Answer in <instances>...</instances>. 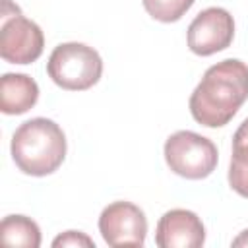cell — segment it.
Listing matches in <instances>:
<instances>
[{
	"mask_svg": "<svg viewBox=\"0 0 248 248\" xmlns=\"http://www.w3.org/2000/svg\"><path fill=\"white\" fill-rule=\"evenodd\" d=\"M246 99L248 64L238 58H227L205 70L188 105L198 124L221 128L232 120Z\"/></svg>",
	"mask_w": 248,
	"mask_h": 248,
	"instance_id": "1",
	"label": "cell"
},
{
	"mask_svg": "<svg viewBox=\"0 0 248 248\" xmlns=\"http://www.w3.org/2000/svg\"><path fill=\"white\" fill-rule=\"evenodd\" d=\"M16 167L29 176H46L58 170L66 159L64 130L50 118H31L19 124L10 143Z\"/></svg>",
	"mask_w": 248,
	"mask_h": 248,
	"instance_id": "2",
	"label": "cell"
},
{
	"mask_svg": "<svg viewBox=\"0 0 248 248\" xmlns=\"http://www.w3.org/2000/svg\"><path fill=\"white\" fill-rule=\"evenodd\" d=\"M48 78L66 91H85L103 76V60L99 52L83 43L58 45L46 62Z\"/></svg>",
	"mask_w": 248,
	"mask_h": 248,
	"instance_id": "3",
	"label": "cell"
},
{
	"mask_svg": "<svg viewBox=\"0 0 248 248\" xmlns=\"http://www.w3.org/2000/svg\"><path fill=\"white\" fill-rule=\"evenodd\" d=\"M163 153L169 169L188 180L207 178L219 161L217 145L209 138L190 130L170 134L165 141Z\"/></svg>",
	"mask_w": 248,
	"mask_h": 248,
	"instance_id": "4",
	"label": "cell"
},
{
	"mask_svg": "<svg viewBox=\"0 0 248 248\" xmlns=\"http://www.w3.org/2000/svg\"><path fill=\"white\" fill-rule=\"evenodd\" d=\"M0 19V56L10 64L35 62L45 48L41 27L27 19L12 0H2Z\"/></svg>",
	"mask_w": 248,
	"mask_h": 248,
	"instance_id": "5",
	"label": "cell"
},
{
	"mask_svg": "<svg viewBox=\"0 0 248 248\" xmlns=\"http://www.w3.org/2000/svg\"><path fill=\"white\" fill-rule=\"evenodd\" d=\"M234 39V19L219 6L202 10L188 25L186 43L198 56H211L231 46Z\"/></svg>",
	"mask_w": 248,
	"mask_h": 248,
	"instance_id": "6",
	"label": "cell"
},
{
	"mask_svg": "<svg viewBox=\"0 0 248 248\" xmlns=\"http://www.w3.org/2000/svg\"><path fill=\"white\" fill-rule=\"evenodd\" d=\"M99 232L108 246H143L145 213L132 202H112L99 215Z\"/></svg>",
	"mask_w": 248,
	"mask_h": 248,
	"instance_id": "7",
	"label": "cell"
},
{
	"mask_svg": "<svg viewBox=\"0 0 248 248\" xmlns=\"http://www.w3.org/2000/svg\"><path fill=\"white\" fill-rule=\"evenodd\" d=\"M205 242V227L190 209H170L163 213L155 229L159 248H200Z\"/></svg>",
	"mask_w": 248,
	"mask_h": 248,
	"instance_id": "8",
	"label": "cell"
},
{
	"mask_svg": "<svg viewBox=\"0 0 248 248\" xmlns=\"http://www.w3.org/2000/svg\"><path fill=\"white\" fill-rule=\"evenodd\" d=\"M39 101V85L27 74H4L0 79V110L4 114H23Z\"/></svg>",
	"mask_w": 248,
	"mask_h": 248,
	"instance_id": "9",
	"label": "cell"
},
{
	"mask_svg": "<svg viewBox=\"0 0 248 248\" xmlns=\"http://www.w3.org/2000/svg\"><path fill=\"white\" fill-rule=\"evenodd\" d=\"M229 186L242 198H248V118L232 136V155L229 165Z\"/></svg>",
	"mask_w": 248,
	"mask_h": 248,
	"instance_id": "10",
	"label": "cell"
},
{
	"mask_svg": "<svg viewBox=\"0 0 248 248\" xmlns=\"http://www.w3.org/2000/svg\"><path fill=\"white\" fill-rule=\"evenodd\" d=\"M2 242L8 246L21 248H39L41 246V229L39 225L25 215H6L0 223Z\"/></svg>",
	"mask_w": 248,
	"mask_h": 248,
	"instance_id": "11",
	"label": "cell"
},
{
	"mask_svg": "<svg viewBox=\"0 0 248 248\" xmlns=\"http://www.w3.org/2000/svg\"><path fill=\"white\" fill-rule=\"evenodd\" d=\"M194 2L196 0H141L145 12L161 23L178 21L194 6Z\"/></svg>",
	"mask_w": 248,
	"mask_h": 248,
	"instance_id": "12",
	"label": "cell"
},
{
	"mask_svg": "<svg viewBox=\"0 0 248 248\" xmlns=\"http://www.w3.org/2000/svg\"><path fill=\"white\" fill-rule=\"evenodd\" d=\"M52 246L54 248H60V246H87V248H95V242L93 238H89L85 232L81 231H66L62 234H58L54 240H52Z\"/></svg>",
	"mask_w": 248,
	"mask_h": 248,
	"instance_id": "13",
	"label": "cell"
},
{
	"mask_svg": "<svg viewBox=\"0 0 248 248\" xmlns=\"http://www.w3.org/2000/svg\"><path fill=\"white\" fill-rule=\"evenodd\" d=\"M231 246H244V248H248V229L246 231H242L236 238H232V242H231Z\"/></svg>",
	"mask_w": 248,
	"mask_h": 248,
	"instance_id": "14",
	"label": "cell"
}]
</instances>
